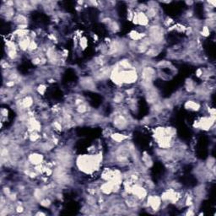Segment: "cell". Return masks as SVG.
Wrapping results in <instances>:
<instances>
[{"instance_id": "6da1fadb", "label": "cell", "mask_w": 216, "mask_h": 216, "mask_svg": "<svg viewBox=\"0 0 216 216\" xmlns=\"http://www.w3.org/2000/svg\"><path fill=\"white\" fill-rule=\"evenodd\" d=\"M100 156L98 155H82L77 159V166L85 173H91L98 169Z\"/></svg>"}, {"instance_id": "30bf717a", "label": "cell", "mask_w": 216, "mask_h": 216, "mask_svg": "<svg viewBox=\"0 0 216 216\" xmlns=\"http://www.w3.org/2000/svg\"><path fill=\"white\" fill-rule=\"evenodd\" d=\"M124 96L125 95L122 94V92H117L113 96V101L117 104L121 103V102H122L124 100Z\"/></svg>"}, {"instance_id": "3957f363", "label": "cell", "mask_w": 216, "mask_h": 216, "mask_svg": "<svg viewBox=\"0 0 216 216\" xmlns=\"http://www.w3.org/2000/svg\"><path fill=\"white\" fill-rule=\"evenodd\" d=\"M147 202H148V207L151 208V209H153V210H158L160 208V205L162 203L161 198L155 195L148 196L147 198Z\"/></svg>"}, {"instance_id": "9c48e42d", "label": "cell", "mask_w": 216, "mask_h": 216, "mask_svg": "<svg viewBox=\"0 0 216 216\" xmlns=\"http://www.w3.org/2000/svg\"><path fill=\"white\" fill-rule=\"evenodd\" d=\"M185 88H186V90H187L188 92H193L194 90H196L195 84H194V82L192 80H188L186 81Z\"/></svg>"}, {"instance_id": "4fadbf2b", "label": "cell", "mask_w": 216, "mask_h": 216, "mask_svg": "<svg viewBox=\"0 0 216 216\" xmlns=\"http://www.w3.org/2000/svg\"><path fill=\"white\" fill-rule=\"evenodd\" d=\"M40 204L42 207L49 208L50 205L52 204V202H51V200L48 198H42L40 201Z\"/></svg>"}, {"instance_id": "277c9868", "label": "cell", "mask_w": 216, "mask_h": 216, "mask_svg": "<svg viewBox=\"0 0 216 216\" xmlns=\"http://www.w3.org/2000/svg\"><path fill=\"white\" fill-rule=\"evenodd\" d=\"M80 86L84 89H87V90H94V89H95L94 80L90 77L82 78L80 81Z\"/></svg>"}, {"instance_id": "7a4b0ae2", "label": "cell", "mask_w": 216, "mask_h": 216, "mask_svg": "<svg viewBox=\"0 0 216 216\" xmlns=\"http://www.w3.org/2000/svg\"><path fill=\"white\" fill-rule=\"evenodd\" d=\"M112 124L114 128L119 130H124L129 125V119L128 116H125L122 113L116 115L112 120Z\"/></svg>"}, {"instance_id": "8fae6325", "label": "cell", "mask_w": 216, "mask_h": 216, "mask_svg": "<svg viewBox=\"0 0 216 216\" xmlns=\"http://www.w3.org/2000/svg\"><path fill=\"white\" fill-rule=\"evenodd\" d=\"M79 44L80 46V48L82 50H85L88 46V40L86 39V36H81V38L79 40Z\"/></svg>"}, {"instance_id": "5b68a950", "label": "cell", "mask_w": 216, "mask_h": 216, "mask_svg": "<svg viewBox=\"0 0 216 216\" xmlns=\"http://www.w3.org/2000/svg\"><path fill=\"white\" fill-rule=\"evenodd\" d=\"M43 155H41L40 154L33 153L29 154L28 156V161L30 162L32 165L34 166H37V165H40L43 162Z\"/></svg>"}, {"instance_id": "52a82bcc", "label": "cell", "mask_w": 216, "mask_h": 216, "mask_svg": "<svg viewBox=\"0 0 216 216\" xmlns=\"http://www.w3.org/2000/svg\"><path fill=\"white\" fill-rule=\"evenodd\" d=\"M112 138V140L116 142V143H118L120 144L122 142L125 141L126 140L128 139V136L125 134H118V133H115V134H112V135L110 136Z\"/></svg>"}, {"instance_id": "7c38bea8", "label": "cell", "mask_w": 216, "mask_h": 216, "mask_svg": "<svg viewBox=\"0 0 216 216\" xmlns=\"http://www.w3.org/2000/svg\"><path fill=\"white\" fill-rule=\"evenodd\" d=\"M36 91L40 94V95H43L45 94V92L46 91V86L43 84H40L38 86V87L36 88Z\"/></svg>"}, {"instance_id": "5bb4252c", "label": "cell", "mask_w": 216, "mask_h": 216, "mask_svg": "<svg viewBox=\"0 0 216 216\" xmlns=\"http://www.w3.org/2000/svg\"><path fill=\"white\" fill-rule=\"evenodd\" d=\"M202 71H203L202 68H198V70L196 71V76L198 77V78H201L202 75Z\"/></svg>"}, {"instance_id": "ba28073f", "label": "cell", "mask_w": 216, "mask_h": 216, "mask_svg": "<svg viewBox=\"0 0 216 216\" xmlns=\"http://www.w3.org/2000/svg\"><path fill=\"white\" fill-rule=\"evenodd\" d=\"M107 26L108 28H109V30L112 32V33H117V32L120 31V26H119L118 22L116 21V20H112V22L108 25Z\"/></svg>"}, {"instance_id": "8992f818", "label": "cell", "mask_w": 216, "mask_h": 216, "mask_svg": "<svg viewBox=\"0 0 216 216\" xmlns=\"http://www.w3.org/2000/svg\"><path fill=\"white\" fill-rule=\"evenodd\" d=\"M185 108L192 112H198L201 109V105L195 100H188L185 103Z\"/></svg>"}, {"instance_id": "9a60e30c", "label": "cell", "mask_w": 216, "mask_h": 216, "mask_svg": "<svg viewBox=\"0 0 216 216\" xmlns=\"http://www.w3.org/2000/svg\"><path fill=\"white\" fill-rule=\"evenodd\" d=\"M186 4H187L188 5H189V6H192V5L194 4V2H193V1H187V2H186Z\"/></svg>"}]
</instances>
